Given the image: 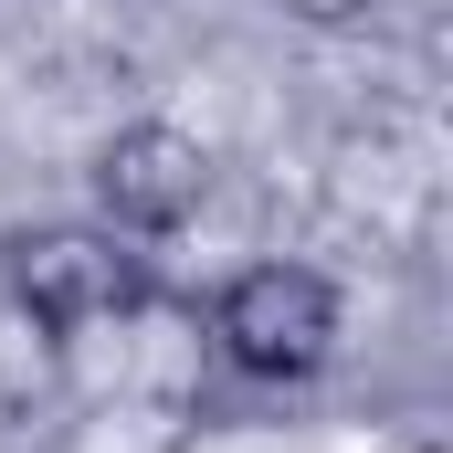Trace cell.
Here are the masks:
<instances>
[{
  "mask_svg": "<svg viewBox=\"0 0 453 453\" xmlns=\"http://www.w3.org/2000/svg\"><path fill=\"white\" fill-rule=\"evenodd\" d=\"M96 201H106V232H180L211 201V148L169 116H137L96 148Z\"/></svg>",
  "mask_w": 453,
  "mask_h": 453,
  "instance_id": "3",
  "label": "cell"
},
{
  "mask_svg": "<svg viewBox=\"0 0 453 453\" xmlns=\"http://www.w3.org/2000/svg\"><path fill=\"white\" fill-rule=\"evenodd\" d=\"M211 348L242 380H317L338 348V285L317 264H242L211 296Z\"/></svg>",
  "mask_w": 453,
  "mask_h": 453,
  "instance_id": "1",
  "label": "cell"
},
{
  "mask_svg": "<svg viewBox=\"0 0 453 453\" xmlns=\"http://www.w3.org/2000/svg\"><path fill=\"white\" fill-rule=\"evenodd\" d=\"M285 21H306V32H348V21H369V0H274Z\"/></svg>",
  "mask_w": 453,
  "mask_h": 453,
  "instance_id": "4",
  "label": "cell"
},
{
  "mask_svg": "<svg viewBox=\"0 0 453 453\" xmlns=\"http://www.w3.org/2000/svg\"><path fill=\"white\" fill-rule=\"evenodd\" d=\"M11 306L32 327H106V317H137L148 306V274L127 253V232L106 222H53V232H21L11 242Z\"/></svg>",
  "mask_w": 453,
  "mask_h": 453,
  "instance_id": "2",
  "label": "cell"
}]
</instances>
